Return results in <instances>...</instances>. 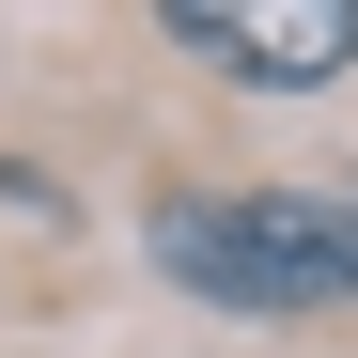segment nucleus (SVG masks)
Wrapping results in <instances>:
<instances>
[{"instance_id": "nucleus-1", "label": "nucleus", "mask_w": 358, "mask_h": 358, "mask_svg": "<svg viewBox=\"0 0 358 358\" xmlns=\"http://www.w3.org/2000/svg\"><path fill=\"white\" fill-rule=\"evenodd\" d=\"M156 280L218 296V312H343L358 296L312 187H187V203H156Z\"/></svg>"}, {"instance_id": "nucleus-2", "label": "nucleus", "mask_w": 358, "mask_h": 358, "mask_svg": "<svg viewBox=\"0 0 358 358\" xmlns=\"http://www.w3.org/2000/svg\"><path fill=\"white\" fill-rule=\"evenodd\" d=\"M171 47L218 78H250V94H312L358 63V0H156Z\"/></svg>"}, {"instance_id": "nucleus-3", "label": "nucleus", "mask_w": 358, "mask_h": 358, "mask_svg": "<svg viewBox=\"0 0 358 358\" xmlns=\"http://www.w3.org/2000/svg\"><path fill=\"white\" fill-rule=\"evenodd\" d=\"M312 218L343 234V265H358V156H343V171H312Z\"/></svg>"}]
</instances>
